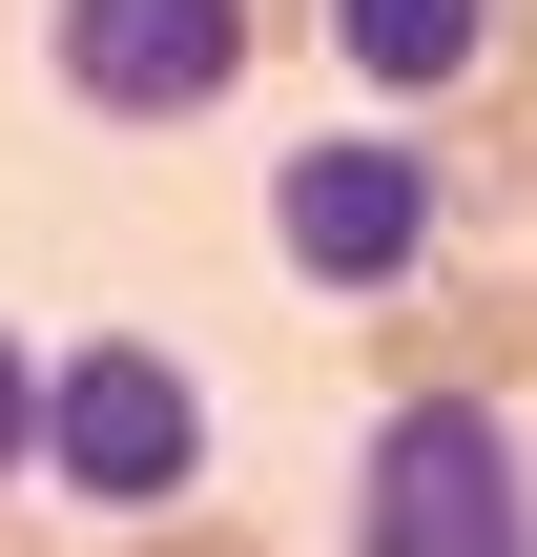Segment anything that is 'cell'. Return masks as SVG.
<instances>
[{
    "instance_id": "10",
    "label": "cell",
    "mask_w": 537,
    "mask_h": 557,
    "mask_svg": "<svg viewBox=\"0 0 537 557\" xmlns=\"http://www.w3.org/2000/svg\"><path fill=\"white\" fill-rule=\"evenodd\" d=\"M0 557H41V537H21V517H0Z\"/></svg>"
},
{
    "instance_id": "2",
    "label": "cell",
    "mask_w": 537,
    "mask_h": 557,
    "mask_svg": "<svg viewBox=\"0 0 537 557\" xmlns=\"http://www.w3.org/2000/svg\"><path fill=\"white\" fill-rule=\"evenodd\" d=\"M207 372L166 351V331H62L41 351V496L62 517H124V537H166V517H207Z\"/></svg>"
},
{
    "instance_id": "5",
    "label": "cell",
    "mask_w": 537,
    "mask_h": 557,
    "mask_svg": "<svg viewBox=\"0 0 537 557\" xmlns=\"http://www.w3.org/2000/svg\"><path fill=\"white\" fill-rule=\"evenodd\" d=\"M310 41H331V83L373 124H455L497 83V0H310Z\"/></svg>"
},
{
    "instance_id": "9",
    "label": "cell",
    "mask_w": 537,
    "mask_h": 557,
    "mask_svg": "<svg viewBox=\"0 0 537 557\" xmlns=\"http://www.w3.org/2000/svg\"><path fill=\"white\" fill-rule=\"evenodd\" d=\"M145 557H269V537H248V517H166Z\"/></svg>"
},
{
    "instance_id": "1",
    "label": "cell",
    "mask_w": 537,
    "mask_h": 557,
    "mask_svg": "<svg viewBox=\"0 0 537 557\" xmlns=\"http://www.w3.org/2000/svg\"><path fill=\"white\" fill-rule=\"evenodd\" d=\"M269 269H290V289H331L352 331H373V310H414L435 269H476L455 145H435V124H331V145H290V165H269Z\"/></svg>"
},
{
    "instance_id": "7",
    "label": "cell",
    "mask_w": 537,
    "mask_h": 557,
    "mask_svg": "<svg viewBox=\"0 0 537 557\" xmlns=\"http://www.w3.org/2000/svg\"><path fill=\"white\" fill-rule=\"evenodd\" d=\"M435 145H455V207H476V227H537V62H497Z\"/></svg>"
},
{
    "instance_id": "4",
    "label": "cell",
    "mask_w": 537,
    "mask_h": 557,
    "mask_svg": "<svg viewBox=\"0 0 537 557\" xmlns=\"http://www.w3.org/2000/svg\"><path fill=\"white\" fill-rule=\"evenodd\" d=\"M248 41H269V0H41V83H62L83 124H124V145L228 124Z\"/></svg>"
},
{
    "instance_id": "3",
    "label": "cell",
    "mask_w": 537,
    "mask_h": 557,
    "mask_svg": "<svg viewBox=\"0 0 537 557\" xmlns=\"http://www.w3.org/2000/svg\"><path fill=\"white\" fill-rule=\"evenodd\" d=\"M331 557H537V455L497 393H373Z\"/></svg>"
},
{
    "instance_id": "6",
    "label": "cell",
    "mask_w": 537,
    "mask_h": 557,
    "mask_svg": "<svg viewBox=\"0 0 537 557\" xmlns=\"http://www.w3.org/2000/svg\"><path fill=\"white\" fill-rule=\"evenodd\" d=\"M352 351H373V393H537V269H435Z\"/></svg>"
},
{
    "instance_id": "8",
    "label": "cell",
    "mask_w": 537,
    "mask_h": 557,
    "mask_svg": "<svg viewBox=\"0 0 537 557\" xmlns=\"http://www.w3.org/2000/svg\"><path fill=\"white\" fill-rule=\"evenodd\" d=\"M21 475H41V351L0 331V496H21Z\"/></svg>"
}]
</instances>
